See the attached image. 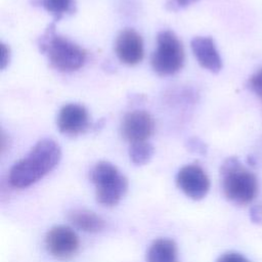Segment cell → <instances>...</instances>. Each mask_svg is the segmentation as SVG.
<instances>
[{"instance_id":"44dd1931","label":"cell","mask_w":262,"mask_h":262,"mask_svg":"<svg viewBox=\"0 0 262 262\" xmlns=\"http://www.w3.org/2000/svg\"><path fill=\"white\" fill-rule=\"evenodd\" d=\"M199 0H173V4H171V7L173 9H177V8H181V7H186L194 2H196Z\"/></svg>"},{"instance_id":"e0dca14e","label":"cell","mask_w":262,"mask_h":262,"mask_svg":"<svg viewBox=\"0 0 262 262\" xmlns=\"http://www.w3.org/2000/svg\"><path fill=\"white\" fill-rule=\"evenodd\" d=\"M216 262H251L248 258L237 252H226L220 255Z\"/></svg>"},{"instance_id":"2e32d148","label":"cell","mask_w":262,"mask_h":262,"mask_svg":"<svg viewBox=\"0 0 262 262\" xmlns=\"http://www.w3.org/2000/svg\"><path fill=\"white\" fill-rule=\"evenodd\" d=\"M249 88L262 101V68L251 76L249 80Z\"/></svg>"},{"instance_id":"d6986e66","label":"cell","mask_w":262,"mask_h":262,"mask_svg":"<svg viewBox=\"0 0 262 262\" xmlns=\"http://www.w3.org/2000/svg\"><path fill=\"white\" fill-rule=\"evenodd\" d=\"M251 219L253 222L261 223L262 222V207L261 206H255L251 210Z\"/></svg>"},{"instance_id":"3957f363","label":"cell","mask_w":262,"mask_h":262,"mask_svg":"<svg viewBox=\"0 0 262 262\" xmlns=\"http://www.w3.org/2000/svg\"><path fill=\"white\" fill-rule=\"evenodd\" d=\"M38 45L40 50L47 54L50 64L58 71H77L86 61V51L68 38L56 35L54 23L48 26Z\"/></svg>"},{"instance_id":"5b68a950","label":"cell","mask_w":262,"mask_h":262,"mask_svg":"<svg viewBox=\"0 0 262 262\" xmlns=\"http://www.w3.org/2000/svg\"><path fill=\"white\" fill-rule=\"evenodd\" d=\"M184 62V50L178 37L169 30L157 36V48L151 55L152 70L161 76L177 73Z\"/></svg>"},{"instance_id":"ffe728a7","label":"cell","mask_w":262,"mask_h":262,"mask_svg":"<svg viewBox=\"0 0 262 262\" xmlns=\"http://www.w3.org/2000/svg\"><path fill=\"white\" fill-rule=\"evenodd\" d=\"M9 49L5 44H1V69H4L9 62Z\"/></svg>"},{"instance_id":"8fae6325","label":"cell","mask_w":262,"mask_h":262,"mask_svg":"<svg viewBox=\"0 0 262 262\" xmlns=\"http://www.w3.org/2000/svg\"><path fill=\"white\" fill-rule=\"evenodd\" d=\"M191 50L198 62L212 73H218L222 69V59L211 37L198 36L190 42Z\"/></svg>"},{"instance_id":"4fadbf2b","label":"cell","mask_w":262,"mask_h":262,"mask_svg":"<svg viewBox=\"0 0 262 262\" xmlns=\"http://www.w3.org/2000/svg\"><path fill=\"white\" fill-rule=\"evenodd\" d=\"M146 262H179L176 243L170 238H157L146 252Z\"/></svg>"},{"instance_id":"277c9868","label":"cell","mask_w":262,"mask_h":262,"mask_svg":"<svg viewBox=\"0 0 262 262\" xmlns=\"http://www.w3.org/2000/svg\"><path fill=\"white\" fill-rule=\"evenodd\" d=\"M90 180L95 186L96 201L104 207H114L128 189L127 178L110 162L100 161L90 171Z\"/></svg>"},{"instance_id":"9a60e30c","label":"cell","mask_w":262,"mask_h":262,"mask_svg":"<svg viewBox=\"0 0 262 262\" xmlns=\"http://www.w3.org/2000/svg\"><path fill=\"white\" fill-rule=\"evenodd\" d=\"M154 155V146L147 142L131 143L129 147V158L136 166H142L149 162Z\"/></svg>"},{"instance_id":"52a82bcc","label":"cell","mask_w":262,"mask_h":262,"mask_svg":"<svg viewBox=\"0 0 262 262\" xmlns=\"http://www.w3.org/2000/svg\"><path fill=\"white\" fill-rule=\"evenodd\" d=\"M176 184L187 198L193 201L204 199L210 189V179L198 164L183 166L176 175Z\"/></svg>"},{"instance_id":"30bf717a","label":"cell","mask_w":262,"mask_h":262,"mask_svg":"<svg viewBox=\"0 0 262 262\" xmlns=\"http://www.w3.org/2000/svg\"><path fill=\"white\" fill-rule=\"evenodd\" d=\"M115 51L122 62L129 66L137 64L144 54L141 36L133 29L123 30L116 39Z\"/></svg>"},{"instance_id":"7c38bea8","label":"cell","mask_w":262,"mask_h":262,"mask_svg":"<svg viewBox=\"0 0 262 262\" xmlns=\"http://www.w3.org/2000/svg\"><path fill=\"white\" fill-rule=\"evenodd\" d=\"M67 217L74 227L85 232L97 233L105 227V221L99 215L86 209L71 210Z\"/></svg>"},{"instance_id":"ac0fdd59","label":"cell","mask_w":262,"mask_h":262,"mask_svg":"<svg viewBox=\"0 0 262 262\" xmlns=\"http://www.w3.org/2000/svg\"><path fill=\"white\" fill-rule=\"evenodd\" d=\"M187 148L193 152L199 154H205L206 152V145L203 141H201L199 138H189L187 141Z\"/></svg>"},{"instance_id":"8992f818","label":"cell","mask_w":262,"mask_h":262,"mask_svg":"<svg viewBox=\"0 0 262 262\" xmlns=\"http://www.w3.org/2000/svg\"><path fill=\"white\" fill-rule=\"evenodd\" d=\"M45 247L48 253L54 258L68 260L74 257L79 251L80 241L71 227L56 225L46 233Z\"/></svg>"},{"instance_id":"9c48e42d","label":"cell","mask_w":262,"mask_h":262,"mask_svg":"<svg viewBox=\"0 0 262 262\" xmlns=\"http://www.w3.org/2000/svg\"><path fill=\"white\" fill-rule=\"evenodd\" d=\"M56 123L61 133L76 136L86 132L89 128V114L82 104L68 103L60 108Z\"/></svg>"},{"instance_id":"7a4b0ae2","label":"cell","mask_w":262,"mask_h":262,"mask_svg":"<svg viewBox=\"0 0 262 262\" xmlns=\"http://www.w3.org/2000/svg\"><path fill=\"white\" fill-rule=\"evenodd\" d=\"M221 187L224 196L234 205L252 203L258 192L256 175L246 168L237 158H227L220 168Z\"/></svg>"},{"instance_id":"5bb4252c","label":"cell","mask_w":262,"mask_h":262,"mask_svg":"<svg viewBox=\"0 0 262 262\" xmlns=\"http://www.w3.org/2000/svg\"><path fill=\"white\" fill-rule=\"evenodd\" d=\"M33 4L42 6L50 12L54 17V21L59 20L63 14L73 13L76 10L74 0H34Z\"/></svg>"},{"instance_id":"6da1fadb","label":"cell","mask_w":262,"mask_h":262,"mask_svg":"<svg viewBox=\"0 0 262 262\" xmlns=\"http://www.w3.org/2000/svg\"><path fill=\"white\" fill-rule=\"evenodd\" d=\"M61 150L50 138L38 141L30 152L10 169L8 181L14 188H26L41 180L59 163Z\"/></svg>"},{"instance_id":"ba28073f","label":"cell","mask_w":262,"mask_h":262,"mask_svg":"<svg viewBox=\"0 0 262 262\" xmlns=\"http://www.w3.org/2000/svg\"><path fill=\"white\" fill-rule=\"evenodd\" d=\"M155 122L145 111H133L125 115L121 123V134L131 143L146 141L154 133Z\"/></svg>"}]
</instances>
